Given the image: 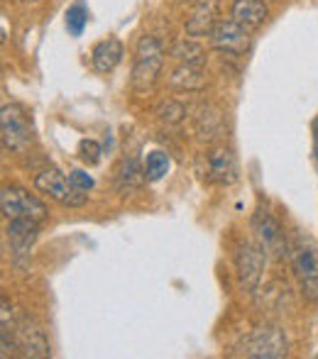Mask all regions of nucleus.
<instances>
[{
  "mask_svg": "<svg viewBox=\"0 0 318 359\" xmlns=\"http://www.w3.org/2000/svg\"><path fill=\"white\" fill-rule=\"evenodd\" d=\"M164 67V44L152 34L140 37L138 47H135V59H133V76L130 83L138 93H145L154 86L157 76Z\"/></svg>",
  "mask_w": 318,
  "mask_h": 359,
  "instance_id": "1",
  "label": "nucleus"
},
{
  "mask_svg": "<svg viewBox=\"0 0 318 359\" xmlns=\"http://www.w3.org/2000/svg\"><path fill=\"white\" fill-rule=\"evenodd\" d=\"M286 335L274 325H260L247 332L238 345L230 350V357H247V359H279L286 357Z\"/></svg>",
  "mask_w": 318,
  "mask_h": 359,
  "instance_id": "2",
  "label": "nucleus"
},
{
  "mask_svg": "<svg viewBox=\"0 0 318 359\" xmlns=\"http://www.w3.org/2000/svg\"><path fill=\"white\" fill-rule=\"evenodd\" d=\"M291 271L299 281L301 296L318 303V245L314 240H296L291 247Z\"/></svg>",
  "mask_w": 318,
  "mask_h": 359,
  "instance_id": "3",
  "label": "nucleus"
},
{
  "mask_svg": "<svg viewBox=\"0 0 318 359\" xmlns=\"http://www.w3.org/2000/svg\"><path fill=\"white\" fill-rule=\"evenodd\" d=\"M0 140L3 149L13 154H22L32 144V123L20 105L10 103L0 110Z\"/></svg>",
  "mask_w": 318,
  "mask_h": 359,
  "instance_id": "4",
  "label": "nucleus"
},
{
  "mask_svg": "<svg viewBox=\"0 0 318 359\" xmlns=\"http://www.w3.org/2000/svg\"><path fill=\"white\" fill-rule=\"evenodd\" d=\"M34 189L39 194L49 196L52 201H57L59 205H67V208H79L86 203V194L79 191L72 184V179L62 174L59 169H44L34 176Z\"/></svg>",
  "mask_w": 318,
  "mask_h": 359,
  "instance_id": "5",
  "label": "nucleus"
},
{
  "mask_svg": "<svg viewBox=\"0 0 318 359\" xmlns=\"http://www.w3.org/2000/svg\"><path fill=\"white\" fill-rule=\"evenodd\" d=\"M0 208L8 220H37L47 217V205L20 186H5L0 194Z\"/></svg>",
  "mask_w": 318,
  "mask_h": 359,
  "instance_id": "6",
  "label": "nucleus"
},
{
  "mask_svg": "<svg viewBox=\"0 0 318 359\" xmlns=\"http://www.w3.org/2000/svg\"><path fill=\"white\" fill-rule=\"evenodd\" d=\"M265 264H267L265 247L255 245V242H245V245H240L238 255H235V266H238L240 286L245 288L247 293L257 291V286H260V281H262Z\"/></svg>",
  "mask_w": 318,
  "mask_h": 359,
  "instance_id": "7",
  "label": "nucleus"
},
{
  "mask_svg": "<svg viewBox=\"0 0 318 359\" xmlns=\"http://www.w3.org/2000/svg\"><path fill=\"white\" fill-rule=\"evenodd\" d=\"M250 29L242 27L240 22L230 20H220L218 25L211 32V44L213 49H218L220 54H228V57H240L250 49Z\"/></svg>",
  "mask_w": 318,
  "mask_h": 359,
  "instance_id": "8",
  "label": "nucleus"
},
{
  "mask_svg": "<svg viewBox=\"0 0 318 359\" xmlns=\"http://www.w3.org/2000/svg\"><path fill=\"white\" fill-rule=\"evenodd\" d=\"M15 340H18V350H22L25 357H49V342L44 337V330L27 316H20L18 323L13 325Z\"/></svg>",
  "mask_w": 318,
  "mask_h": 359,
  "instance_id": "9",
  "label": "nucleus"
},
{
  "mask_svg": "<svg viewBox=\"0 0 318 359\" xmlns=\"http://www.w3.org/2000/svg\"><path fill=\"white\" fill-rule=\"evenodd\" d=\"M206 176L218 186L235 184L238 181V161H235L233 151L225 149V147L211 149L208 156H206Z\"/></svg>",
  "mask_w": 318,
  "mask_h": 359,
  "instance_id": "10",
  "label": "nucleus"
},
{
  "mask_svg": "<svg viewBox=\"0 0 318 359\" xmlns=\"http://www.w3.org/2000/svg\"><path fill=\"white\" fill-rule=\"evenodd\" d=\"M5 232H8L10 252H13L15 264H20V259H27L29 257V250H32L34 240H37L39 222L37 220H10Z\"/></svg>",
  "mask_w": 318,
  "mask_h": 359,
  "instance_id": "11",
  "label": "nucleus"
},
{
  "mask_svg": "<svg viewBox=\"0 0 318 359\" xmlns=\"http://www.w3.org/2000/svg\"><path fill=\"white\" fill-rule=\"evenodd\" d=\"M218 3L216 0H199L194 5V10L189 13L186 18V37H194V39H201V37H211L213 27L218 25Z\"/></svg>",
  "mask_w": 318,
  "mask_h": 359,
  "instance_id": "12",
  "label": "nucleus"
},
{
  "mask_svg": "<svg viewBox=\"0 0 318 359\" xmlns=\"http://www.w3.org/2000/svg\"><path fill=\"white\" fill-rule=\"evenodd\" d=\"M252 232L267 252H279L284 245V232H281L279 220L265 208H257L252 215Z\"/></svg>",
  "mask_w": 318,
  "mask_h": 359,
  "instance_id": "13",
  "label": "nucleus"
},
{
  "mask_svg": "<svg viewBox=\"0 0 318 359\" xmlns=\"http://www.w3.org/2000/svg\"><path fill=\"white\" fill-rule=\"evenodd\" d=\"M147 181L145 176V164L140 166L138 156H125L115 169V189L120 196H133L135 191L143 189V184Z\"/></svg>",
  "mask_w": 318,
  "mask_h": 359,
  "instance_id": "14",
  "label": "nucleus"
},
{
  "mask_svg": "<svg viewBox=\"0 0 318 359\" xmlns=\"http://www.w3.org/2000/svg\"><path fill=\"white\" fill-rule=\"evenodd\" d=\"M125 57V47L118 37H108L100 39L98 44L91 52V62H93V69L98 74H110L118 69V64L123 62Z\"/></svg>",
  "mask_w": 318,
  "mask_h": 359,
  "instance_id": "15",
  "label": "nucleus"
},
{
  "mask_svg": "<svg viewBox=\"0 0 318 359\" xmlns=\"http://www.w3.org/2000/svg\"><path fill=\"white\" fill-rule=\"evenodd\" d=\"M267 15H270V8L265 0H233V5H230V18L247 29L262 27Z\"/></svg>",
  "mask_w": 318,
  "mask_h": 359,
  "instance_id": "16",
  "label": "nucleus"
},
{
  "mask_svg": "<svg viewBox=\"0 0 318 359\" xmlns=\"http://www.w3.org/2000/svg\"><path fill=\"white\" fill-rule=\"evenodd\" d=\"M169 83H171V88H176V90H201L206 86L204 69L179 64V67L171 72Z\"/></svg>",
  "mask_w": 318,
  "mask_h": 359,
  "instance_id": "17",
  "label": "nucleus"
},
{
  "mask_svg": "<svg viewBox=\"0 0 318 359\" xmlns=\"http://www.w3.org/2000/svg\"><path fill=\"white\" fill-rule=\"evenodd\" d=\"M171 57H174L179 64H186V67H199V69H204V64H206V49L201 47V44L196 42L194 37H189V39H181V42H176L174 47H171Z\"/></svg>",
  "mask_w": 318,
  "mask_h": 359,
  "instance_id": "18",
  "label": "nucleus"
},
{
  "mask_svg": "<svg viewBox=\"0 0 318 359\" xmlns=\"http://www.w3.org/2000/svg\"><path fill=\"white\" fill-rule=\"evenodd\" d=\"M169 156L164 154V151L154 149L147 154V159H145V176H147V181H152V184H157V181L164 179L166 174H169Z\"/></svg>",
  "mask_w": 318,
  "mask_h": 359,
  "instance_id": "19",
  "label": "nucleus"
},
{
  "mask_svg": "<svg viewBox=\"0 0 318 359\" xmlns=\"http://www.w3.org/2000/svg\"><path fill=\"white\" fill-rule=\"evenodd\" d=\"M88 25V10L84 8L81 3H74L72 8L67 10V29L72 37H81Z\"/></svg>",
  "mask_w": 318,
  "mask_h": 359,
  "instance_id": "20",
  "label": "nucleus"
},
{
  "mask_svg": "<svg viewBox=\"0 0 318 359\" xmlns=\"http://www.w3.org/2000/svg\"><path fill=\"white\" fill-rule=\"evenodd\" d=\"M157 115L166 125H179L181 120L186 118V108L179 103V100H164V103H159Z\"/></svg>",
  "mask_w": 318,
  "mask_h": 359,
  "instance_id": "21",
  "label": "nucleus"
},
{
  "mask_svg": "<svg viewBox=\"0 0 318 359\" xmlns=\"http://www.w3.org/2000/svg\"><path fill=\"white\" fill-rule=\"evenodd\" d=\"M100 144L95 142V140H81V144H79V156H81V161L84 164H88V166H95L100 161Z\"/></svg>",
  "mask_w": 318,
  "mask_h": 359,
  "instance_id": "22",
  "label": "nucleus"
},
{
  "mask_svg": "<svg viewBox=\"0 0 318 359\" xmlns=\"http://www.w3.org/2000/svg\"><path fill=\"white\" fill-rule=\"evenodd\" d=\"M69 179H72V184L77 186L79 191H91L93 189V179H91L88 174H86V171H81V169H74L72 174H69Z\"/></svg>",
  "mask_w": 318,
  "mask_h": 359,
  "instance_id": "23",
  "label": "nucleus"
},
{
  "mask_svg": "<svg viewBox=\"0 0 318 359\" xmlns=\"http://www.w3.org/2000/svg\"><path fill=\"white\" fill-rule=\"evenodd\" d=\"M314 161H316V169H318V118L314 120Z\"/></svg>",
  "mask_w": 318,
  "mask_h": 359,
  "instance_id": "24",
  "label": "nucleus"
}]
</instances>
